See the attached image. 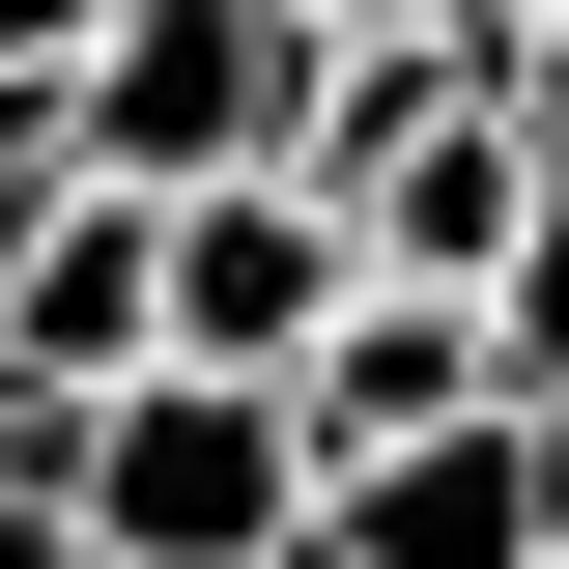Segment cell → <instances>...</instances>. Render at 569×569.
<instances>
[{
    "label": "cell",
    "instance_id": "cell-1",
    "mask_svg": "<svg viewBox=\"0 0 569 569\" xmlns=\"http://www.w3.org/2000/svg\"><path fill=\"white\" fill-rule=\"evenodd\" d=\"M29 456H58L86 569H284L313 541V456H284V399H228V370H114V399L29 427Z\"/></svg>",
    "mask_w": 569,
    "mask_h": 569
},
{
    "label": "cell",
    "instance_id": "cell-2",
    "mask_svg": "<svg viewBox=\"0 0 569 569\" xmlns=\"http://www.w3.org/2000/svg\"><path fill=\"white\" fill-rule=\"evenodd\" d=\"M284 114H313V29L284 0H114L86 86H58V171L86 200H257Z\"/></svg>",
    "mask_w": 569,
    "mask_h": 569
},
{
    "label": "cell",
    "instance_id": "cell-3",
    "mask_svg": "<svg viewBox=\"0 0 569 569\" xmlns=\"http://www.w3.org/2000/svg\"><path fill=\"white\" fill-rule=\"evenodd\" d=\"M313 313H342V228L284 200H142V370H228V399H284L313 370Z\"/></svg>",
    "mask_w": 569,
    "mask_h": 569
},
{
    "label": "cell",
    "instance_id": "cell-4",
    "mask_svg": "<svg viewBox=\"0 0 569 569\" xmlns=\"http://www.w3.org/2000/svg\"><path fill=\"white\" fill-rule=\"evenodd\" d=\"M541 541H569V456H541V427H399V456L313 485L284 569H541Z\"/></svg>",
    "mask_w": 569,
    "mask_h": 569
},
{
    "label": "cell",
    "instance_id": "cell-5",
    "mask_svg": "<svg viewBox=\"0 0 569 569\" xmlns=\"http://www.w3.org/2000/svg\"><path fill=\"white\" fill-rule=\"evenodd\" d=\"M114 370H142V200L29 171V200H0V427H86Z\"/></svg>",
    "mask_w": 569,
    "mask_h": 569
},
{
    "label": "cell",
    "instance_id": "cell-6",
    "mask_svg": "<svg viewBox=\"0 0 569 569\" xmlns=\"http://www.w3.org/2000/svg\"><path fill=\"white\" fill-rule=\"evenodd\" d=\"M399 427H485V313H427V284H342V313H313V370H284V456L342 485V456H399Z\"/></svg>",
    "mask_w": 569,
    "mask_h": 569
},
{
    "label": "cell",
    "instance_id": "cell-7",
    "mask_svg": "<svg viewBox=\"0 0 569 569\" xmlns=\"http://www.w3.org/2000/svg\"><path fill=\"white\" fill-rule=\"evenodd\" d=\"M485 427H541V456H569V200L485 257Z\"/></svg>",
    "mask_w": 569,
    "mask_h": 569
},
{
    "label": "cell",
    "instance_id": "cell-8",
    "mask_svg": "<svg viewBox=\"0 0 569 569\" xmlns=\"http://www.w3.org/2000/svg\"><path fill=\"white\" fill-rule=\"evenodd\" d=\"M86 29H114V0H0V114L58 142V86H86Z\"/></svg>",
    "mask_w": 569,
    "mask_h": 569
},
{
    "label": "cell",
    "instance_id": "cell-9",
    "mask_svg": "<svg viewBox=\"0 0 569 569\" xmlns=\"http://www.w3.org/2000/svg\"><path fill=\"white\" fill-rule=\"evenodd\" d=\"M0 569H86V541H58V456H29V427H0Z\"/></svg>",
    "mask_w": 569,
    "mask_h": 569
},
{
    "label": "cell",
    "instance_id": "cell-10",
    "mask_svg": "<svg viewBox=\"0 0 569 569\" xmlns=\"http://www.w3.org/2000/svg\"><path fill=\"white\" fill-rule=\"evenodd\" d=\"M284 29H313V58H399V29H427V0H284Z\"/></svg>",
    "mask_w": 569,
    "mask_h": 569
},
{
    "label": "cell",
    "instance_id": "cell-11",
    "mask_svg": "<svg viewBox=\"0 0 569 569\" xmlns=\"http://www.w3.org/2000/svg\"><path fill=\"white\" fill-rule=\"evenodd\" d=\"M29 171H58V142H29V114H0V200H29Z\"/></svg>",
    "mask_w": 569,
    "mask_h": 569
}]
</instances>
